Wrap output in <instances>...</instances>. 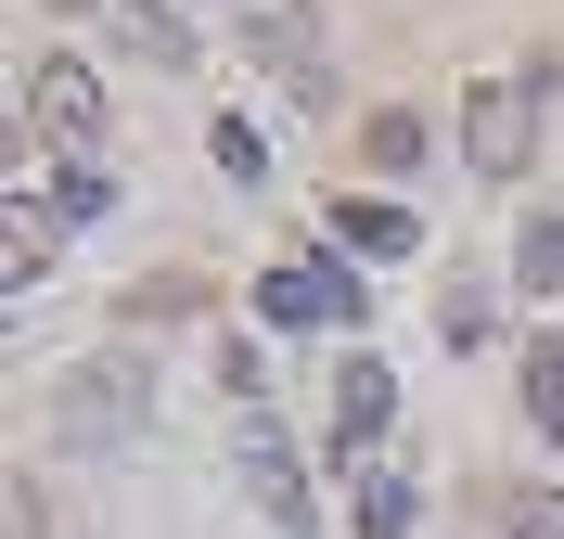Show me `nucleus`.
Returning a JSON list of instances; mask_svg holds the SVG:
<instances>
[{"mask_svg": "<svg viewBox=\"0 0 564 539\" xmlns=\"http://www.w3.org/2000/svg\"><path fill=\"white\" fill-rule=\"evenodd\" d=\"M257 322H270V334H308V322H359V283L334 270V257H282V270H257Z\"/></svg>", "mask_w": 564, "mask_h": 539, "instance_id": "nucleus-1", "label": "nucleus"}, {"mask_svg": "<svg viewBox=\"0 0 564 539\" xmlns=\"http://www.w3.org/2000/svg\"><path fill=\"white\" fill-rule=\"evenodd\" d=\"M26 129L39 142H90V129H104V77L77 65V52H39L26 65Z\"/></svg>", "mask_w": 564, "mask_h": 539, "instance_id": "nucleus-2", "label": "nucleus"}, {"mask_svg": "<svg viewBox=\"0 0 564 539\" xmlns=\"http://www.w3.org/2000/svg\"><path fill=\"white\" fill-rule=\"evenodd\" d=\"M527 142H539L527 90H513V77H488V90L462 104V154H475V168H488V180H513V168H527Z\"/></svg>", "mask_w": 564, "mask_h": 539, "instance_id": "nucleus-3", "label": "nucleus"}, {"mask_svg": "<svg viewBox=\"0 0 564 539\" xmlns=\"http://www.w3.org/2000/svg\"><path fill=\"white\" fill-rule=\"evenodd\" d=\"M386 411H398V373L386 359H347V373H334V450H372Z\"/></svg>", "mask_w": 564, "mask_h": 539, "instance_id": "nucleus-4", "label": "nucleus"}, {"mask_svg": "<svg viewBox=\"0 0 564 539\" xmlns=\"http://www.w3.org/2000/svg\"><path fill=\"white\" fill-rule=\"evenodd\" d=\"M245 488H257L270 527H308V475H295V450H282L270 424H245Z\"/></svg>", "mask_w": 564, "mask_h": 539, "instance_id": "nucleus-5", "label": "nucleus"}, {"mask_svg": "<svg viewBox=\"0 0 564 539\" xmlns=\"http://www.w3.org/2000/svg\"><path fill=\"white\" fill-rule=\"evenodd\" d=\"M245 39L270 52L282 77H308V90H321V13H295V0H245Z\"/></svg>", "mask_w": 564, "mask_h": 539, "instance_id": "nucleus-6", "label": "nucleus"}, {"mask_svg": "<svg viewBox=\"0 0 564 539\" xmlns=\"http://www.w3.org/2000/svg\"><path fill=\"white\" fill-rule=\"evenodd\" d=\"M129 398H141L129 359H116V373H77V386H65V424L77 436H129Z\"/></svg>", "mask_w": 564, "mask_h": 539, "instance_id": "nucleus-7", "label": "nucleus"}, {"mask_svg": "<svg viewBox=\"0 0 564 539\" xmlns=\"http://www.w3.org/2000/svg\"><path fill=\"white\" fill-rule=\"evenodd\" d=\"M52 193H13V218H0V270H13V283H39V270H52Z\"/></svg>", "mask_w": 564, "mask_h": 539, "instance_id": "nucleus-8", "label": "nucleus"}, {"mask_svg": "<svg viewBox=\"0 0 564 539\" xmlns=\"http://www.w3.org/2000/svg\"><path fill=\"white\" fill-rule=\"evenodd\" d=\"M334 231H347L359 257H411L423 218H411V206H386V193H347V206H334Z\"/></svg>", "mask_w": 564, "mask_h": 539, "instance_id": "nucleus-9", "label": "nucleus"}, {"mask_svg": "<svg viewBox=\"0 0 564 539\" xmlns=\"http://www.w3.org/2000/svg\"><path fill=\"white\" fill-rule=\"evenodd\" d=\"M527 424L564 436V334H539V347H527Z\"/></svg>", "mask_w": 564, "mask_h": 539, "instance_id": "nucleus-10", "label": "nucleus"}, {"mask_svg": "<svg viewBox=\"0 0 564 539\" xmlns=\"http://www.w3.org/2000/svg\"><path fill=\"white\" fill-rule=\"evenodd\" d=\"M411 475H359V539H411Z\"/></svg>", "mask_w": 564, "mask_h": 539, "instance_id": "nucleus-11", "label": "nucleus"}, {"mask_svg": "<svg viewBox=\"0 0 564 539\" xmlns=\"http://www.w3.org/2000/svg\"><path fill=\"white\" fill-rule=\"evenodd\" d=\"M359 142H372V168H423V116H372Z\"/></svg>", "mask_w": 564, "mask_h": 539, "instance_id": "nucleus-12", "label": "nucleus"}, {"mask_svg": "<svg viewBox=\"0 0 564 539\" xmlns=\"http://www.w3.org/2000/svg\"><path fill=\"white\" fill-rule=\"evenodd\" d=\"M513 539H564V488H513V514H500Z\"/></svg>", "mask_w": 564, "mask_h": 539, "instance_id": "nucleus-13", "label": "nucleus"}, {"mask_svg": "<svg viewBox=\"0 0 564 539\" xmlns=\"http://www.w3.org/2000/svg\"><path fill=\"white\" fill-rule=\"evenodd\" d=\"M116 26H129V39H141V52H154V65H180V52H193V39H180V26H167V13H154V0H129V13H116Z\"/></svg>", "mask_w": 564, "mask_h": 539, "instance_id": "nucleus-14", "label": "nucleus"}, {"mask_svg": "<svg viewBox=\"0 0 564 539\" xmlns=\"http://www.w3.org/2000/svg\"><path fill=\"white\" fill-rule=\"evenodd\" d=\"M52 206H65V218H104V206H116V180H104V168H65V193H52Z\"/></svg>", "mask_w": 564, "mask_h": 539, "instance_id": "nucleus-15", "label": "nucleus"}, {"mask_svg": "<svg viewBox=\"0 0 564 539\" xmlns=\"http://www.w3.org/2000/svg\"><path fill=\"white\" fill-rule=\"evenodd\" d=\"M527 283H539V295L564 283V218H539V231H527Z\"/></svg>", "mask_w": 564, "mask_h": 539, "instance_id": "nucleus-16", "label": "nucleus"}, {"mask_svg": "<svg viewBox=\"0 0 564 539\" xmlns=\"http://www.w3.org/2000/svg\"><path fill=\"white\" fill-rule=\"evenodd\" d=\"M52 13H129V0H52Z\"/></svg>", "mask_w": 564, "mask_h": 539, "instance_id": "nucleus-17", "label": "nucleus"}]
</instances>
